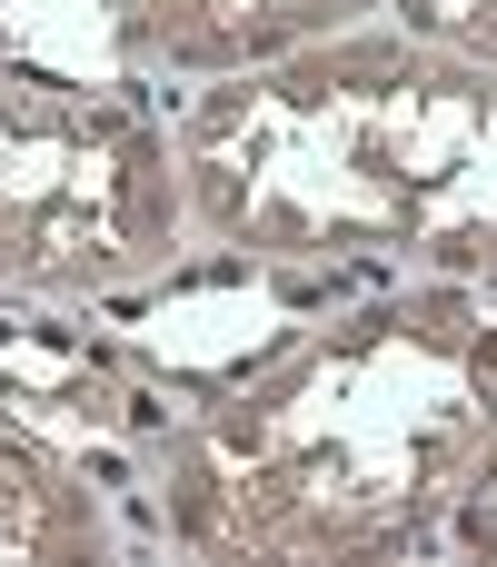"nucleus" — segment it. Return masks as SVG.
<instances>
[{
    "label": "nucleus",
    "mask_w": 497,
    "mask_h": 567,
    "mask_svg": "<svg viewBox=\"0 0 497 567\" xmlns=\"http://www.w3.org/2000/svg\"><path fill=\"white\" fill-rule=\"evenodd\" d=\"M408 40L428 50H458V60H488L497 70V0H389Z\"/></svg>",
    "instance_id": "6"
},
{
    "label": "nucleus",
    "mask_w": 497,
    "mask_h": 567,
    "mask_svg": "<svg viewBox=\"0 0 497 567\" xmlns=\"http://www.w3.org/2000/svg\"><path fill=\"white\" fill-rule=\"evenodd\" d=\"M438 538H448V548H468V558H497V439L468 458V478H458V498H448Z\"/></svg>",
    "instance_id": "7"
},
{
    "label": "nucleus",
    "mask_w": 497,
    "mask_h": 567,
    "mask_svg": "<svg viewBox=\"0 0 497 567\" xmlns=\"http://www.w3.org/2000/svg\"><path fill=\"white\" fill-rule=\"evenodd\" d=\"M359 10H379V0H120L130 40L189 80H239V70L289 60V50H319Z\"/></svg>",
    "instance_id": "4"
},
{
    "label": "nucleus",
    "mask_w": 497,
    "mask_h": 567,
    "mask_svg": "<svg viewBox=\"0 0 497 567\" xmlns=\"http://www.w3.org/2000/svg\"><path fill=\"white\" fill-rule=\"evenodd\" d=\"M189 229L269 269L497 279V70L408 30H339L209 80L179 130Z\"/></svg>",
    "instance_id": "2"
},
{
    "label": "nucleus",
    "mask_w": 497,
    "mask_h": 567,
    "mask_svg": "<svg viewBox=\"0 0 497 567\" xmlns=\"http://www.w3.org/2000/svg\"><path fill=\"white\" fill-rule=\"evenodd\" d=\"M488 439L497 279H408L199 389L139 478L159 538L199 558H389L438 538Z\"/></svg>",
    "instance_id": "1"
},
{
    "label": "nucleus",
    "mask_w": 497,
    "mask_h": 567,
    "mask_svg": "<svg viewBox=\"0 0 497 567\" xmlns=\"http://www.w3.org/2000/svg\"><path fill=\"white\" fill-rule=\"evenodd\" d=\"M100 548H110V518H100L90 478L0 419V567H80Z\"/></svg>",
    "instance_id": "5"
},
{
    "label": "nucleus",
    "mask_w": 497,
    "mask_h": 567,
    "mask_svg": "<svg viewBox=\"0 0 497 567\" xmlns=\"http://www.w3.org/2000/svg\"><path fill=\"white\" fill-rule=\"evenodd\" d=\"M189 199L169 130L120 80L0 60V299L100 309L179 269Z\"/></svg>",
    "instance_id": "3"
}]
</instances>
